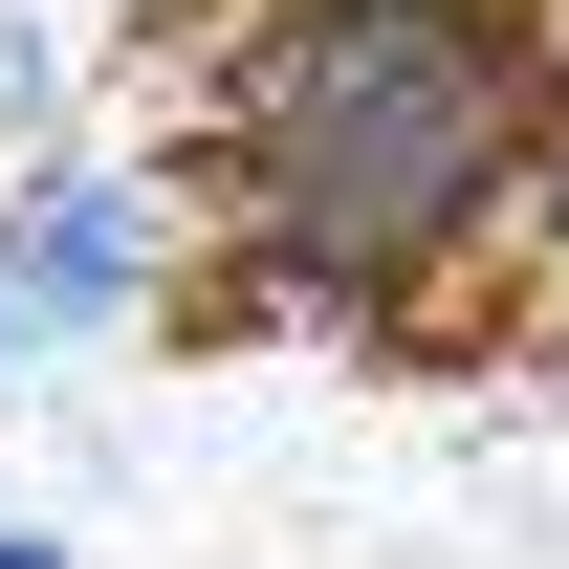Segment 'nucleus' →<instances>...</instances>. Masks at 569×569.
<instances>
[{"mask_svg":"<svg viewBox=\"0 0 569 569\" xmlns=\"http://www.w3.org/2000/svg\"><path fill=\"white\" fill-rule=\"evenodd\" d=\"M569 67L526 0H241L198 110V219H241L263 307L417 329V284L526 241V153Z\"/></svg>","mask_w":569,"mask_h":569,"instance_id":"f257e3e1","label":"nucleus"},{"mask_svg":"<svg viewBox=\"0 0 569 569\" xmlns=\"http://www.w3.org/2000/svg\"><path fill=\"white\" fill-rule=\"evenodd\" d=\"M176 263H198V176H153V153H22L0 176V307L67 351V329H153L176 307Z\"/></svg>","mask_w":569,"mask_h":569,"instance_id":"f03ea898","label":"nucleus"},{"mask_svg":"<svg viewBox=\"0 0 569 569\" xmlns=\"http://www.w3.org/2000/svg\"><path fill=\"white\" fill-rule=\"evenodd\" d=\"M526 263L569 284V110H548V153H526Z\"/></svg>","mask_w":569,"mask_h":569,"instance_id":"7ed1b4c3","label":"nucleus"},{"mask_svg":"<svg viewBox=\"0 0 569 569\" xmlns=\"http://www.w3.org/2000/svg\"><path fill=\"white\" fill-rule=\"evenodd\" d=\"M0 569H88V548H67V526H0Z\"/></svg>","mask_w":569,"mask_h":569,"instance_id":"20e7f679","label":"nucleus"},{"mask_svg":"<svg viewBox=\"0 0 569 569\" xmlns=\"http://www.w3.org/2000/svg\"><path fill=\"white\" fill-rule=\"evenodd\" d=\"M526 22H548V67H569V0H526Z\"/></svg>","mask_w":569,"mask_h":569,"instance_id":"39448f33","label":"nucleus"}]
</instances>
